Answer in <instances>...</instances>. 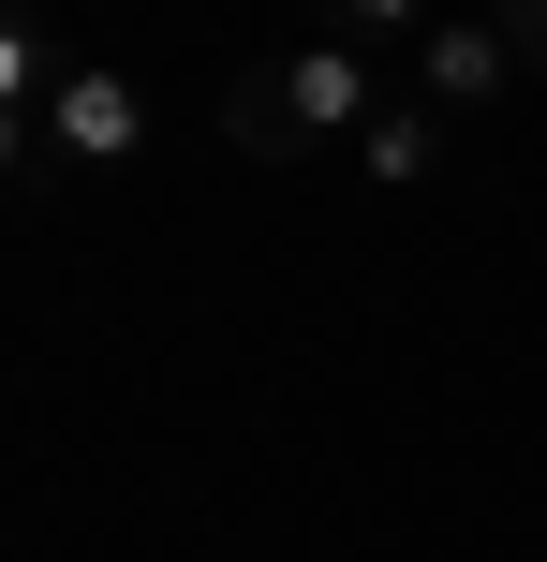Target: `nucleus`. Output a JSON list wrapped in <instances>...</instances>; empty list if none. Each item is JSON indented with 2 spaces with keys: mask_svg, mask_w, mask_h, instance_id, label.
Returning <instances> with one entry per match:
<instances>
[{
  "mask_svg": "<svg viewBox=\"0 0 547 562\" xmlns=\"http://www.w3.org/2000/svg\"><path fill=\"white\" fill-rule=\"evenodd\" d=\"M45 134H59V164H134L148 89L118 75V59H89V75H59V89H45Z\"/></svg>",
  "mask_w": 547,
  "mask_h": 562,
  "instance_id": "nucleus-1",
  "label": "nucleus"
},
{
  "mask_svg": "<svg viewBox=\"0 0 547 562\" xmlns=\"http://www.w3.org/2000/svg\"><path fill=\"white\" fill-rule=\"evenodd\" d=\"M266 89H282V119H296V134H371V119H385V89H371V45H341V30H326V45H296Z\"/></svg>",
  "mask_w": 547,
  "mask_h": 562,
  "instance_id": "nucleus-2",
  "label": "nucleus"
},
{
  "mask_svg": "<svg viewBox=\"0 0 547 562\" xmlns=\"http://www.w3.org/2000/svg\"><path fill=\"white\" fill-rule=\"evenodd\" d=\"M503 75H518V45H503L489 15H430V30H414V89H430L444 119H474V104H503Z\"/></svg>",
  "mask_w": 547,
  "mask_h": 562,
  "instance_id": "nucleus-3",
  "label": "nucleus"
},
{
  "mask_svg": "<svg viewBox=\"0 0 547 562\" xmlns=\"http://www.w3.org/2000/svg\"><path fill=\"white\" fill-rule=\"evenodd\" d=\"M355 148H371V178H385V193H414V178H430V148H444V104H385Z\"/></svg>",
  "mask_w": 547,
  "mask_h": 562,
  "instance_id": "nucleus-4",
  "label": "nucleus"
},
{
  "mask_svg": "<svg viewBox=\"0 0 547 562\" xmlns=\"http://www.w3.org/2000/svg\"><path fill=\"white\" fill-rule=\"evenodd\" d=\"M223 134L252 148V164H296V148H311V134L282 119V89H266V75H252V89H223Z\"/></svg>",
  "mask_w": 547,
  "mask_h": 562,
  "instance_id": "nucleus-5",
  "label": "nucleus"
},
{
  "mask_svg": "<svg viewBox=\"0 0 547 562\" xmlns=\"http://www.w3.org/2000/svg\"><path fill=\"white\" fill-rule=\"evenodd\" d=\"M341 15V45H371V30H430V0H326Z\"/></svg>",
  "mask_w": 547,
  "mask_h": 562,
  "instance_id": "nucleus-6",
  "label": "nucleus"
},
{
  "mask_svg": "<svg viewBox=\"0 0 547 562\" xmlns=\"http://www.w3.org/2000/svg\"><path fill=\"white\" fill-rule=\"evenodd\" d=\"M30 89H45V45H30V30L0 15V104H30Z\"/></svg>",
  "mask_w": 547,
  "mask_h": 562,
  "instance_id": "nucleus-7",
  "label": "nucleus"
},
{
  "mask_svg": "<svg viewBox=\"0 0 547 562\" xmlns=\"http://www.w3.org/2000/svg\"><path fill=\"white\" fill-rule=\"evenodd\" d=\"M518 30H533V59H547V0H518Z\"/></svg>",
  "mask_w": 547,
  "mask_h": 562,
  "instance_id": "nucleus-8",
  "label": "nucleus"
},
{
  "mask_svg": "<svg viewBox=\"0 0 547 562\" xmlns=\"http://www.w3.org/2000/svg\"><path fill=\"white\" fill-rule=\"evenodd\" d=\"M0 178H15V104H0Z\"/></svg>",
  "mask_w": 547,
  "mask_h": 562,
  "instance_id": "nucleus-9",
  "label": "nucleus"
}]
</instances>
